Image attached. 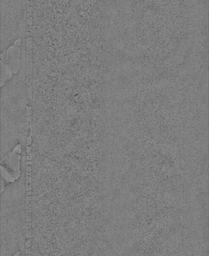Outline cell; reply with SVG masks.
Masks as SVG:
<instances>
[{
    "instance_id": "obj_3",
    "label": "cell",
    "mask_w": 209,
    "mask_h": 256,
    "mask_svg": "<svg viewBox=\"0 0 209 256\" xmlns=\"http://www.w3.org/2000/svg\"><path fill=\"white\" fill-rule=\"evenodd\" d=\"M26 0H0V53L27 32Z\"/></svg>"
},
{
    "instance_id": "obj_2",
    "label": "cell",
    "mask_w": 209,
    "mask_h": 256,
    "mask_svg": "<svg viewBox=\"0 0 209 256\" xmlns=\"http://www.w3.org/2000/svg\"><path fill=\"white\" fill-rule=\"evenodd\" d=\"M26 170L8 183L1 192V256H13L25 250L26 244Z\"/></svg>"
},
{
    "instance_id": "obj_5",
    "label": "cell",
    "mask_w": 209,
    "mask_h": 256,
    "mask_svg": "<svg viewBox=\"0 0 209 256\" xmlns=\"http://www.w3.org/2000/svg\"><path fill=\"white\" fill-rule=\"evenodd\" d=\"M11 74L16 73L20 67V50L19 46H11L7 50V58L4 62Z\"/></svg>"
},
{
    "instance_id": "obj_4",
    "label": "cell",
    "mask_w": 209,
    "mask_h": 256,
    "mask_svg": "<svg viewBox=\"0 0 209 256\" xmlns=\"http://www.w3.org/2000/svg\"><path fill=\"white\" fill-rule=\"evenodd\" d=\"M20 155L12 152L0 162L1 177L7 183L16 180L20 175Z\"/></svg>"
},
{
    "instance_id": "obj_6",
    "label": "cell",
    "mask_w": 209,
    "mask_h": 256,
    "mask_svg": "<svg viewBox=\"0 0 209 256\" xmlns=\"http://www.w3.org/2000/svg\"><path fill=\"white\" fill-rule=\"evenodd\" d=\"M0 84L2 85L9 78L8 76L9 75H8V68L7 64L0 62Z\"/></svg>"
},
{
    "instance_id": "obj_1",
    "label": "cell",
    "mask_w": 209,
    "mask_h": 256,
    "mask_svg": "<svg viewBox=\"0 0 209 256\" xmlns=\"http://www.w3.org/2000/svg\"><path fill=\"white\" fill-rule=\"evenodd\" d=\"M27 48L21 46L18 70L0 86V150L7 154L18 145L26 148L31 132L27 120Z\"/></svg>"
}]
</instances>
